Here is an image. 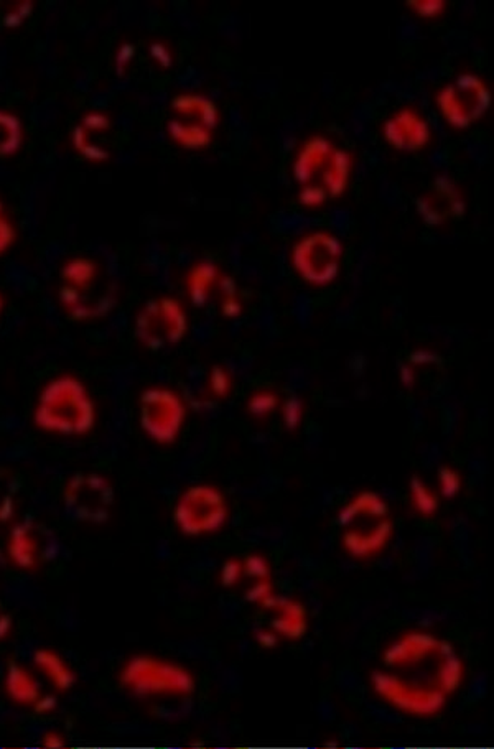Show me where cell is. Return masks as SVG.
Masks as SVG:
<instances>
[{"instance_id": "cell-1", "label": "cell", "mask_w": 494, "mask_h": 749, "mask_svg": "<svg viewBox=\"0 0 494 749\" xmlns=\"http://www.w3.org/2000/svg\"><path fill=\"white\" fill-rule=\"evenodd\" d=\"M465 667L448 640L412 631L383 652V665L371 673L376 695L402 713L438 715L460 689Z\"/></svg>"}, {"instance_id": "cell-2", "label": "cell", "mask_w": 494, "mask_h": 749, "mask_svg": "<svg viewBox=\"0 0 494 749\" xmlns=\"http://www.w3.org/2000/svg\"><path fill=\"white\" fill-rule=\"evenodd\" d=\"M353 155L338 149L324 135H314L295 155L292 173L299 183V202L320 208L328 200L340 198L350 185Z\"/></svg>"}, {"instance_id": "cell-3", "label": "cell", "mask_w": 494, "mask_h": 749, "mask_svg": "<svg viewBox=\"0 0 494 749\" xmlns=\"http://www.w3.org/2000/svg\"><path fill=\"white\" fill-rule=\"evenodd\" d=\"M341 546L353 558L366 560L383 552L394 534L389 505L373 491H363L338 514Z\"/></svg>"}, {"instance_id": "cell-4", "label": "cell", "mask_w": 494, "mask_h": 749, "mask_svg": "<svg viewBox=\"0 0 494 749\" xmlns=\"http://www.w3.org/2000/svg\"><path fill=\"white\" fill-rule=\"evenodd\" d=\"M35 421L48 432L81 435L94 425V405L83 384L73 378H60L43 390Z\"/></svg>"}, {"instance_id": "cell-5", "label": "cell", "mask_w": 494, "mask_h": 749, "mask_svg": "<svg viewBox=\"0 0 494 749\" xmlns=\"http://www.w3.org/2000/svg\"><path fill=\"white\" fill-rule=\"evenodd\" d=\"M120 683L139 699L191 697L196 691L193 673L175 662L150 656H136L124 665Z\"/></svg>"}, {"instance_id": "cell-6", "label": "cell", "mask_w": 494, "mask_h": 749, "mask_svg": "<svg viewBox=\"0 0 494 749\" xmlns=\"http://www.w3.org/2000/svg\"><path fill=\"white\" fill-rule=\"evenodd\" d=\"M493 94L481 78L463 73L437 93L435 104L443 120L457 130H467L491 108Z\"/></svg>"}, {"instance_id": "cell-7", "label": "cell", "mask_w": 494, "mask_h": 749, "mask_svg": "<svg viewBox=\"0 0 494 749\" xmlns=\"http://www.w3.org/2000/svg\"><path fill=\"white\" fill-rule=\"evenodd\" d=\"M230 507L221 491L210 484L188 488L175 505L173 519L180 531L190 537L210 536L224 527Z\"/></svg>"}, {"instance_id": "cell-8", "label": "cell", "mask_w": 494, "mask_h": 749, "mask_svg": "<svg viewBox=\"0 0 494 749\" xmlns=\"http://www.w3.org/2000/svg\"><path fill=\"white\" fill-rule=\"evenodd\" d=\"M340 239L326 231H315L299 239L292 249V265L302 280L314 286L333 284L343 261Z\"/></svg>"}, {"instance_id": "cell-9", "label": "cell", "mask_w": 494, "mask_h": 749, "mask_svg": "<svg viewBox=\"0 0 494 749\" xmlns=\"http://www.w3.org/2000/svg\"><path fill=\"white\" fill-rule=\"evenodd\" d=\"M188 318L173 298H155L139 313L136 335L150 349H163L180 343L187 335Z\"/></svg>"}, {"instance_id": "cell-10", "label": "cell", "mask_w": 494, "mask_h": 749, "mask_svg": "<svg viewBox=\"0 0 494 749\" xmlns=\"http://www.w3.org/2000/svg\"><path fill=\"white\" fill-rule=\"evenodd\" d=\"M185 417L181 399L169 389H149L140 397V425L159 443H173Z\"/></svg>"}, {"instance_id": "cell-11", "label": "cell", "mask_w": 494, "mask_h": 749, "mask_svg": "<svg viewBox=\"0 0 494 749\" xmlns=\"http://www.w3.org/2000/svg\"><path fill=\"white\" fill-rule=\"evenodd\" d=\"M112 499L109 483L99 476H77L65 491V505L79 521H106Z\"/></svg>"}, {"instance_id": "cell-12", "label": "cell", "mask_w": 494, "mask_h": 749, "mask_svg": "<svg viewBox=\"0 0 494 749\" xmlns=\"http://www.w3.org/2000/svg\"><path fill=\"white\" fill-rule=\"evenodd\" d=\"M384 140L399 152L416 153L426 149L432 130L424 116L412 108L396 110L383 124Z\"/></svg>"}, {"instance_id": "cell-13", "label": "cell", "mask_w": 494, "mask_h": 749, "mask_svg": "<svg viewBox=\"0 0 494 749\" xmlns=\"http://www.w3.org/2000/svg\"><path fill=\"white\" fill-rule=\"evenodd\" d=\"M418 214L427 224L440 226L465 213V200L460 188L450 178L437 177L426 193L417 200Z\"/></svg>"}, {"instance_id": "cell-14", "label": "cell", "mask_w": 494, "mask_h": 749, "mask_svg": "<svg viewBox=\"0 0 494 749\" xmlns=\"http://www.w3.org/2000/svg\"><path fill=\"white\" fill-rule=\"evenodd\" d=\"M261 607L269 609V611H273L271 629L279 638L300 640L307 636V609L299 601L273 595V597L267 598Z\"/></svg>"}, {"instance_id": "cell-15", "label": "cell", "mask_w": 494, "mask_h": 749, "mask_svg": "<svg viewBox=\"0 0 494 749\" xmlns=\"http://www.w3.org/2000/svg\"><path fill=\"white\" fill-rule=\"evenodd\" d=\"M177 119L200 124L213 130L220 124V109L211 99L201 94H180L171 101Z\"/></svg>"}, {"instance_id": "cell-16", "label": "cell", "mask_w": 494, "mask_h": 749, "mask_svg": "<svg viewBox=\"0 0 494 749\" xmlns=\"http://www.w3.org/2000/svg\"><path fill=\"white\" fill-rule=\"evenodd\" d=\"M221 270L211 262H200L188 274V294L196 307H205L221 286Z\"/></svg>"}, {"instance_id": "cell-17", "label": "cell", "mask_w": 494, "mask_h": 749, "mask_svg": "<svg viewBox=\"0 0 494 749\" xmlns=\"http://www.w3.org/2000/svg\"><path fill=\"white\" fill-rule=\"evenodd\" d=\"M5 691L10 699L20 705H35L40 699V683L26 667L17 662H12L7 667Z\"/></svg>"}, {"instance_id": "cell-18", "label": "cell", "mask_w": 494, "mask_h": 749, "mask_svg": "<svg viewBox=\"0 0 494 749\" xmlns=\"http://www.w3.org/2000/svg\"><path fill=\"white\" fill-rule=\"evenodd\" d=\"M167 130L171 140L187 151H201L213 142V130L181 119H170L167 124Z\"/></svg>"}, {"instance_id": "cell-19", "label": "cell", "mask_w": 494, "mask_h": 749, "mask_svg": "<svg viewBox=\"0 0 494 749\" xmlns=\"http://www.w3.org/2000/svg\"><path fill=\"white\" fill-rule=\"evenodd\" d=\"M34 662L58 691H69L77 682V675L55 650H36Z\"/></svg>"}, {"instance_id": "cell-20", "label": "cell", "mask_w": 494, "mask_h": 749, "mask_svg": "<svg viewBox=\"0 0 494 749\" xmlns=\"http://www.w3.org/2000/svg\"><path fill=\"white\" fill-rule=\"evenodd\" d=\"M34 534L35 532L28 525H20L15 529V534L12 536L10 556L20 567H26V568L34 567L40 557L38 540Z\"/></svg>"}, {"instance_id": "cell-21", "label": "cell", "mask_w": 494, "mask_h": 749, "mask_svg": "<svg viewBox=\"0 0 494 749\" xmlns=\"http://www.w3.org/2000/svg\"><path fill=\"white\" fill-rule=\"evenodd\" d=\"M410 501L420 515L430 517L438 511V497L418 476L410 480Z\"/></svg>"}, {"instance_id": "cell-22", "label": "cell", "mask_w": 494, "mask_h": 749, "mask_svg": "<svg viewBox=\"0 0 494 749\" xmlns=\"http://www.w3.org/2000/svg\"><path fill=\"white\" fill-rule=\"evenodd\" d=\"M22 129L17 119L7 112L0 110V153L10 155L15 152L20 145Z\"/></svg>"}, {"instance_id": "cell-23", "label": "cell", "mask_w": 494, "mask_h": 749, "mask_svg": "<svg viewBox=\"0 0 494 749\" xmlns=\"http://www.w3.org/2000/svg\"><path fill=\"white\" fill-rule=\"evenodd\" d=\"M279 405V396L273 392V390H259L254 396L249 399L247 402V411L257 419L267 417L269 413H273Z\"/></svg>"}, {"instance_id": "cell-24", "label": "cell", "mask_w": 494, "mask_h": 749, "mask_svg": "<svg viewBox=\"0 0 494 749\" xmlns=\"http://www.w3.org/2000/svg\"><path fill=\"white\" fill-rule=\"evenodd\" d=\"M438 484L443 496L453 499L460 493L461 478L458 473L448 466H442L438 472Z\"/></svg>"}, {"instance_id": "cell-25", "label": "cell", "mask_w": 494, "mask_h": 749, "mask_svg": "<svg viewBox=\"0 0 494 749\" xmlns=\"http://www.w3.org/2000/svg\"><path fill=\"white\" fill-rule=\"evenodd\" d=\"M407 7L414 10L418 17L437 18L445 12L447 4L443 0H410L407 2Z\"/></svg>"}, {"instance_id": "cell-26", "label": "cell", "mask_w": 494, "mask_h": 749, "mask_svg": "<svg viewBox=\"0 0 494 749\" xmlns=\"http://www.w3.org/2000/svg\"><path fill=\"white\" fill-rule=\"evenodd\" d=\"M242 577H244V567L238 558H230L222 564L221 572H220V581H221L222 587L234 588L236 585L241 583Z\"/></svg>"}, {"instance_id": "cell-27", "label": "cell", "mask_w": 494, "mask_h": 749, "mask_svg": "<svg viewBox=\"0 0 494 749\" xmlns=\"http://www.w3.org/2000/svg\"><path fill=\"white\" fill-rule=\"evenodd\" d=\"M244 573L254 580H271V567L262 556H249L242 562Z\"/></svg>"}, {"instance_id": "cell-28", "label": "cell", "mask_w": 494, "mask_h": 749, "mask_svg": "<svg viewBox=\"0 0 494 749\" xmlns=\"http://www.w3.org/2000/svg\"><path fill=\"white\" fill-rule=\"evenodd\" d=\"M210 384H211V390L216 396H228L231 390V378L228 370L221 368V366H214L213 370H211Z\"/></svg>"}, {"instance_id": "cell-29", "label": "cell", "mask_w": 494, "mask_h": 749, "mask_svg": "<svg viewBox=\"0 0 494 749\" xmlns=\"http://www.w3.org/2000/svg\"><path fill=\"white\" fill-rule=\"evenodd\" d=\"M304 419V405L299 399H289L283 405V421L289 430H295Z\"/></svg>"}, {"instance_id": "cell-30", "label": "cell", "mask_w": 494, "mask_h": 749, "mask_svg": "<svg viewBox=\"0 0 494 749\" xmlns=\"http://www.w3.org/2000/svg\"><path fill=\"white\" fill-rule=\"evenodd\" d=\"M273 589L271 580H257L254 587H251V588L247 589L246 599L249 603L262 605L265 599L269 597H273Z\"/></svg>"}, {"instance_id": "cell-31", "label": "cell", "mask_w": 494, "mask_h": 749, "mask_svg": "<svg viewBox=\"0 0 494 749\" xmlns=\"http://www.w3.org/2000/svg\"><path fill=\"white\" fill-rule=\"evenodd\" d=\"M256 640L261 648L273 649L279 644V636L273 629H261L256 632Z\"/></svg>"}, {"instance_id": "cell-32", "label": "cell", "mask_w": 494, "mask_h": 749, "mask_svg": "<svg viewBox=\"0 0 494 749\" xmlns=\"http://www.w3.org/2000/svg\"><path fill=\"white\" fill-rule=\"evenodd\" d=\"M12 241V228H10L9 221L4 216V211L0 206V253L9 247V243Z\"/></svg>"}, {"instance_id": "cell-33", "label": "cell", "mask_w": 494, "mask_h": 749, "mask_svg": "<svg viewBox=\"0 0 494 749\" xmlns=\"http://www.w3.org/2000/svg\"><path fill=\"white\" fill-rule=\"evenodd\" d=\"M43 748L46 749H61L65 746V741L61 738V734L57 732L46 733L43 736Z\"/></svg>"}, {"instance_id": "cell-34", "label": "cell", "mask_w": 494, "mask_h": 749, "mask_svg": "<svg viewBox=\"0 0 494 749\" xmlns=\"http://www.w3.org/2000/svg\"><path fill=\"white\" fill-rule=\"evenodd\" d=\"M57 707V700L53 699V697H40L38 702L35 703V710L36 712H40V713H46V712H52Z\"/></svg>"}, {"instance_id": "cell-35", "label": "cell", "mask_w": 494, "mask_h": 749, "mask_svg": "<svg viewBox=\"0 0 494 749\" xmlns=\"http://www.w3.org/2000/svg\"><path fill=\"white\" fill-rule=\"evenodd\" d=\"M10 629H12V619L7 615L0 616V640H4L9 634Z\"/></svg>"}]
</instances>
